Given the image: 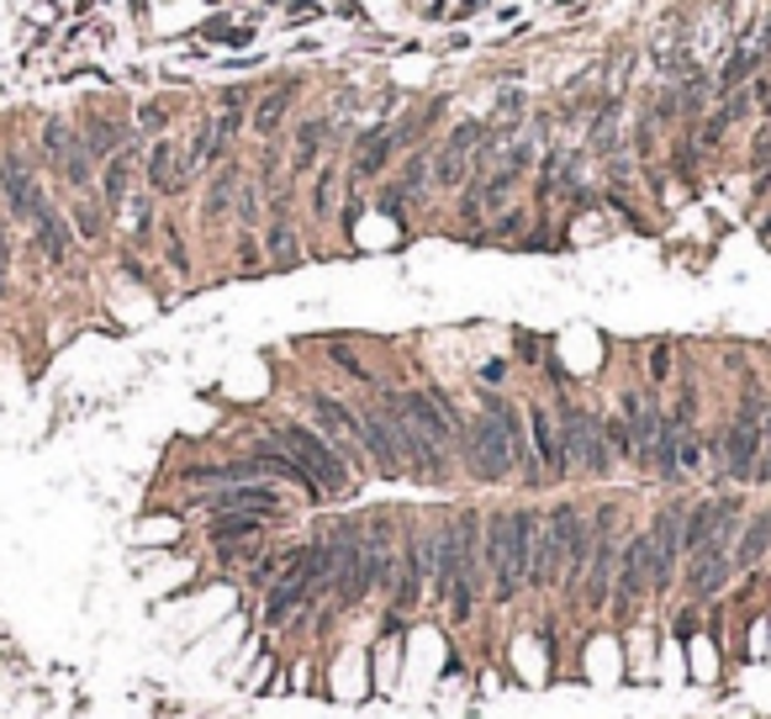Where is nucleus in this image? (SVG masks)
<instances>
[{
	"mask_svg": "<svg viewBox=\"0 0 771 719\" xmlns=\"http://www.w3.org/2000/svg\"><path fill=\"white\" fill-rule=\"evenodd\" d=\"M544 524V509H497L486 513L481 529V561H486V598L507 608L529 593V571H534V539Z\"/></svg>",
	"mask_w": 771,
	"mask_h": 719,
	"instance_id": "nucleus-1",
	"label": "nucleus"
},
{
	"mask_svg": "<svg viewBox=\"0 0 771 719\" xmlns=\"http://www.w3.org/2000/svg\"><path fill=\"white\" fill-rule=\"evenodd\" d=\"M275 445L291 449V460H297L301 471L323 487V498H344V492H355V471H349V460L327 445L312 423H275Z\"/></svg>",
	"mask_w": 771,
	"mask_h": 719,
	"instance_id": "nucleus-2",
	"label": "nucleus"
},
{
	"mask_svg": "<svg viewBox=\"0 0 771 719\" xmlns=\"http://www.w3.org/2000/svg\"><path fill=\"white\" fill-rule=\"evenodd\" d=\"M561 445H565V466L571 477H592L608 481L613 477V449H608V434H602V419L582 402H565L561 408Z\"/></svg>",
	"mask_w": 771,
	"mask_h": 719,
	"instance_id": "nucleus-3",
	"label": "nucleus"
},
{
	"mask_svg": "<svg viewBox=\"0 0 771 719\" xmlns=\"http://www.w3.org/2000/svg\"><path fill=\"white\" fill-rule=\"evenodd\" d=\"M582 524H587V513L576 509V503H555V509L544 513L539 539H534V571H529V593H550V587H561L565 556H571V539L582 535Z\"/></svg>",
	"mask_w": 771,
	"mask_h": 719,
	"instance_id": "nucleus-4",
	"label": "nucleus"
},
{
	"mask_svg": "<svg viewBox=\"0 0 771 719\" xmlns=\"http://www.w3.org/2000/svg\"><path fill=\"white\" fill-rule=\"evenodd\" d=\"M767 434H771V423H767L761 397L745 391L740 413L729 419L724 440H718V471H724L729 481H750L756 477V455H761V445H767Z\"/></svg>",
	"mask_w": 771,
	"mask_h": 719,
	"instance_id": "nucleus-5",
	"label": "nucleus"
},
{
	"mask_svg": "<svg viewBox=\"0 0 771 719\" xmlns=\"http://www.w3.org/2000/svg\"><path fill=\"white\" fill-rule=\"evenodd\" d=\"M735 539H740V518H729L718 535L687 556V571H682V593L692 603H709L718 598L729 582H735Z\"/></svg>",
	"mask_w": 771,
	"mask_h": 719,
	"instance_id": "nucleus-6",
	"label": "nucleus"
},
{
	"mask_svg": "<svg viewBox=\"0 0 771 719\" xmlns=\"http://www.w3.org/2000/svg\"><path fill=\"white\" fill-rule=\"evenodd\" d=\"M651 603V535L645 529H629L619 545V577H613V603L608 614L629 625L640 608Z\"/></svg>",
	"mask_w": 771,
	"mask_h": 719,
	"instance_id": "nucleus-7",
	"label": "nucleus"
},
{
	"mask_svg": "<svg viewBox=\"0 0 771 719\" xmlns=\"http://www.w3.org/2000/svg\"><path fill=\"white\" fill-rule=\"evenodd\" d=\"M460 460H465V471L475 481H486V487H497L518 471V460H513V449H507V434L497 429V419L481 408L471 423H465V440H460Z\"/></svg>",
	"mask_w": 771,
	"mask_h": 719,
	"instance_id": "nucleus-8",
	"label": "nucleus"
},
{
	"mask_svg": "<svg viewBox=\"0 0 771 719\" xmlns=\"http://www.w3.org/2000/svg\"><path fill=\"white\" fill-rule=\"evenodd\" d=\"M613 524H619V509H602L592 518V561H587V577H582V608L587 614H608V603H613V577H619V545L623 535H613Z\"/></svg>",
	"mask_w": 771,
	"mask_h": 719,
	"instance_id": "nucleus-9",
	"label": "nucleus"
},
{
	"mask_svg": "<svg viewBox=\"0 0 771 719\" xmlns=\"http://www.w3.org/2000/svg\"><path fill=\"white\" fill-rule=\"evenodd\" d=\"M423 598H428V567H423V529H413L407 539H396V571H391V587H386V603H391L386 629H402V619Z\"/></svg>",
	"mask_w": 771,
	"mask_h": 719,
	"instance_id": "nucleus-10",
	"label": "nucleus"
},
{
	"mask_svg": "<svg viewBox=\"0 0 771 719\" xmlns=\"http://www.w3.org/2000/svg\"><path fill=\"white\" fill-rule=\"evenodd\" d=\"M682 503H666L651 518V598H666L677 587V571H682Z\"/></svg>",
	"mask_w": 771,
	"mask_h": 719,
	"instance_id": "nucleus-11",
	"label": "nucleus"
},
{
	"mask_svg": "<svg viewBox=\"0 0 771 719\" xmlns=\"http://www.w3.org/2000/svg\"><path fill=\"white\" fill-rule=\"evenodd\" d=\"M359 449L381 477H407V455H402V440H396V423L386 413V402L359 408Z\"/></svg>",
	"mask_w": 771,
	"mask_h": 719,
	"instance_id": "nucleus-12",
	"label": "nucleus"
},
{
	"mask_svg": "<svg viewBox=\"0 0 771 719\" xmlns=\"http://www.w3.org/2000/svg\"><path fill=\"white\" fill-rule=\"evenodd\" d=\"M202 513L217 518V513H275V518H286V498H280V487L275 481H233V487H211L207 498H202Z\"/></svg>",
	"mask_w": 771,
	"mask_h": 719,
	"instance_id": "nucleus-13",
	"label": "nucleus"
},
{
	"mask_svg": "<svg viewBox=\"0 0 771 719\" xmlns=\"http://www.w3.org/2000/svg\"><path fill=\"white\" fill-rule=\"evenodd\" d=\"M307 408H312V419H318V434H323L344 460H359V455H365V449H359V408H349L344 397H327V391H312Z\"/></svg>",
	"mask_w": 771,
	"mask_h": 719,
	"instance_id": "nucleus-14",
	"label": "nucleus"
},
{
	"mask_svg": "<svg viewBox=\"0 0 771 719\" xmlns=\"http://www.w3.org/2000/svg\"><path fill=\"white\" fill-rule=\"evenodd\" d=\"M523 423H529V449H534V466L544 481H565L571 466H565V445H561V423L544 402H529L523 408Z\"/></svg>",
	"mask_w": 771,
	"mask_h": 719,
	"instance_id": "nucleus-15",
	"label": "nucleus"
},
{
	"mask_svg": "<svg viewBox=\"0 0 771 719\" xmlns=\"http://www.w3.org/2000/svg\"><path fill=\"white\" fill-rule=\"evenodd\" d=\"M0 196H5V217H22V222H32L37 212L48 207L43 202V185L22 164H0Z\"/></svg>",
	"mask_w": 771,
	"mask_h": 719,
	"instance_id": "nucleus-16",
	"label": "nucleus"
},
{
	"mask_svg": "<svg viewBox=\"0 0 771 719\" xmlns=\"http://www.w3.org/2000/svg\"><path fill=\"white\" fill-rule=\"evenodd\" d=\"M269 524H280L275 513H217L207 518V539L211 545H243V539H265Z\"/></svg>",
	"mask_w": 771,
	"mask_h": 719,
	"instance_id": "nucleus-17",
	"label": "nucleus"
},
{
	"mask_svg": "<svg viewBox=\"0 0 771 719\" xmlns=\"http://www.w3.org/2000/svg\"><path fill=\"white\" fill-rule=\"evenodd\" d=\"M143 170H149V191H153V196H170V191H180V185L191 180V170H185V159L175 153L170 138H159V144H153Z\"/></svg>",
	"mask_w": 771,
	"mask_h": 719,
	"instance_id": "nucleus-18",
	"label": "nucleus"
},
{
	"mask_svg": "<svg viewBox=\"0 0 771 719\" xmlns=\"http://www.w3.org/2000/svg\"><path fill=\"white\" fill-rule=\"evenodd\" d=\"M475 138H481V127H471V122L449 133V144L439 149V159H434V180H439V185H449V191H454V185L465 180V153L475 149Z\"/></svg>",
	"mask_w": 771,
	"mask_h": 719,
	"instance_id": "nucleus-19",
	"label": "nucleus"
},
{
	"mask_svg": "<svg viewBox=\"0 0 771 719\" xmlns=\"http://www.w3.org/2000/svg\"><path fill=\"white\" fill-rule=\"evenodd\" d=\"M771 556V509L756 513L750 524H740V539H735V571H756Z\"/></svg>",
	"mask_w": 771,
	"mask_h": 719,
	"instance_id": "nucleus-20",
	"label": "nucleus"
},
{
	"mask_svg": "<svg viewBox=\"0 0 771 719\" xmlns=\"http://www.w3.org/2000/svg\"><path fill=\"white\" fill-rule=\"evenodd\" d=\"M32 239H37V249H43L48 265H64V260H69V222H64L54 207H43L32 217Z\"/></svg>",
	"mask_w": 771,
	"mask_h": 719,
	"instance_id": "nucleus-21",
	"label": "nucleus"
},
{
	"mask_svg": "<svg viewBox=\"0 0 771 719\" xmlns=\"http://www.w3.org/2000/svg\"><path fill=\"white\" fill-rule=\"evenodd\" d=\"M133 170H138V159L122 149L106 159V175H101V202H106V212H122L127 207V191H133Z\"/></svg>",
	"mask_w": 771,
	"mask_h": 719,
	"instance_id": "nucleus-22",
	"label": "nucleus"
},
{
	"mask_svg": "<svg viewBox=\"0 0 771 719\" xmlns=\"http://www.w3.org/2000/svg\"><path fill=\"white\" fill-rule=\"evenodd\" d=\"M269 265H280V270L301 265V243H297V228H291L286 207H275V222H269Z\"/></svg>",
	"mask_w": 771,
	"mask_h": 719,
	"instance_id": "nucleus-23",
	"label": "nucleus"
},
{
	"mask_svg": "<svg viewBox=\"0 0 771 719\" xmlns=\"http://www.w3.org/2000/svg\"><path fill=\"white\" fill-rule=\"evenodd\" d=\"M238 185H243V170H233V164H228V170H217V175H211V185H207V222H217V217H228V212H233V191Z\"/></svg>",
	"mask_w": 771,
	"mask_h": 719,
	"instance_id": "nucleus-24",
	"label": "nucleus"
},
{
	"mask_svg": "<svg viewBox=\"0 0 771 719\" xmlns=\"http://www.w3.org/2000/svg\"><path fill=\"white\" fill-rule=\"evenodd\" d=\"M391 164V138L386 133H365L359 138V159H355V180H376Z\"/></svg>",
	"mask_w": 771,
	"mask_h": 719,
	"instance_id": "nucleus-25",
	"label": "nucleus"
},
{
	"mask_svg": "<svg viewBox=\"0 0 771 719\" xmlns=\"http://www.w3.org/2000/svg\"><path fill=\"white\" fill-rule=\"evenodd\" d=\"M291 101H297V85H280V90H269L265 101H260V106H254V133H260V138H269V133H275V127H280V117H286V112H291Z\"/></svg>",
	"mask_w": 771,
	"mask_h": 719,
	"instance_id": "nucleus-26",
	"label": "nucleus"
},
{
	"mask_svg": "<svg viewBox=\"0 0 771 719\" xmlns=\"http://www.w3.org/2000/svg\"><path fill=\"white\" fill-rule=\"evenodd\" d=\"M106 217H112V212H106V202H101V196H80V202H74V233H80V239H106Z\"/></svg>",
	"mask_w": 771,
	"mask_h": 719,
	"instance_id": "nucleus-27",
	"label": "nucleus"
},
{
	"mask_svg": "<svg viewBox=\"0 0 771 719\" xmlns=\"http://www.w3.org/2000/svg\"><path fill=\"white\" fill-rule=\"evenodd\" d=\"M59 170H64V180H69L74 191H85V185H90V149H85V138H74V144L64 149Z\"/></svg>",
	"mask_w": 771,
	"mask_h": 719,
	"instance_id": "nucleus-28",
	"label": "nucleus"
},
{
	"mask_svg": "<svg viewBox=\"0 0 771 719\" xmlns=\"http://www.w3.org/2000/svg\"><path fill=\"white\" fill-rule=\"evenodd\" d=\"M318 149H323V122H307V127H301V138H297V159H291V164H297V175L318 164Z\"/></svg>",
	"mask_w": 771,
	"mask_h": 719,
	"instance_id": "nucleus-29",
	"label": "nucleus"
},
{
	"mask_svg": "<svg viewBox=\"0 0 771 719\" xmlns=\"http://www.w3.org/2000/svg\"><path fill=\"white\" fill-rule=\"evenodd\" d=\"M602 434H608V449H613V460H634V434H629V423H623V413H613V419H602Z\"/></svg>",
	"mask_w": 771,
	"mask_h": 719,
	"instance_id": "nucleus-30",
	"label": "nucleus"
},
{
	"mask_svg": "<svg viewBox=\"0 0 771 719\" xmlns=\"http://www.w3.org/2000/svg\"><path fill=\"white\" fill-rule=\"evenodd\" d=\"M333 196H338V170L327 164V170H318V185H312V212L333 217Z\"/></svg>",
	"mask_w": 771,
	"mask_h": 719,
	"instance_id": "nucleus-31",
	"label": "nucleus"
},
{
	"mask_svg": "<svg viewBox=\"0 0 771 719\" xmlns=\"http://www.w3.org/2000/svg\"><path fill=\"white\" fill-rule=\"evenodd\" d=\"M117 144H122V127H117V122H95V127L85 133V149L90 153H112Z\"/></svg>",
	"mask_w": 771,
	"mask_h": 719,
	"instance_id": "nucleus-32",
	"label": "nucleus"
},
{
	"mask_svg": "<svg viewBox=\"0 0 771 719\" xmlns=\"http://www.w3.org/2000/svg\"><path fill=\"white\" fill-rule=\"evenodd\" d=\"M327 360H333V365H344V370H349L355 381H370V370H365V365L355 360V350H344V344H327Z\"/></svg>",
	"mask_w": 771,
	"mask_h": 719,
	"instance_id": "nucleus-33",
	"label": "nucleus"
},
{
	"mask_svg": "<svg viewBox=\"0 0 771 719\" xmlns=\"http://www.w3.org/2000/svg\"><path fill=\"white\" fill-rule=\"evenodd\" d=\"M756 59H761V54H756V48H745L740 59L729 64V69H724V90H735L745 80V75H750V69H756Z\"/></svg>",
	"mask_w": 771,
	"mask_h": 719,
	"instance_id": "nucleus-34",
	"label": "nucleus"
},
{
	"mask_svg": "<svg viewBox=\"0 0 771 719\" xmlns=\"http://www.w3.org/2000/svg\"><path fill=\"white\" fill-rule=\"evenodd\" d=\"M238 222H243V228H254V222H260V196H254L249 185L238 191Z\"/></svg>",
	"mask_w": 771,
	"mask_h": 719,
	"instance_id": "nucleus-35",
	"label": "nucleus"
},
{
	"mask_svg": "<svg viewBox=\"0 0 771 719\" xmlns=\"http://www.w3.org/2000/svg\"><path fill=\"white\" fill-rule=\"evenodd\" d=\"M671 376V344H655L651 350V381H666Z\"/></svg>",
	"mask_w": 771,
	"mask_h": 719,
	"instance_id": "nucleus-36",
	"label": "nucleus"
},
{
	"mask_svg": "<svg viewBox=\"0 0 771 719\" xmlns=\"http://www.w3.org/2000/svg\"><path fill=\"white\" fill-rule=\"evenodd\" d=\"M164 122H170V112H164V106H159V101H149V106H143V112H138V127H143V133H159V127H164Z\"/></svg>",
	"mask_w": 771,
	"mask_h": 719,
	"instance_id": "nucleus-37",
	"label": "nucleus"
},
{
	"mask_svg": "<svg viewBox=\"0 0 771 719\" xmlns=\"http://www.w3.org/2000/svg\"><path fill=\"white\" fill-rule=\"evenodd\" d=\"M149 222H153V212H149V196H138V202H133V233H138V239H143V233H149Z\"/></svg>",
	"mask_w": 771,
	"mask_h": 719,
	"instance_id": "nucleus-38",
	"label": "nucleus"
},
{
	"mask_svg": "<svg viewBox=\"0 0 771 719\" xmlns=\"http://www.w3.org/2000/svg\"><path fill=\"white\" fill-rule=\"evenodd\" d=\"M164 254H170V265H175L180 275H185V270H191V260H185V243H180L175 233H170V243H164Z\"/></svg>",
	"mask_w": 771,
	"mask_h": 719,
	"instance_id": "nucleus-39",
	"label": "nucleus"
},
{
	"mask_svg": "<svg viewBox=\"0 0 771 719\" xmlns=\"http://www.w3.org/2000/svg\"><path fill=\"white\" fill-rule=\"evenodd\" d=\"M481 381H492V387L507 381V360H486V365H481Z\"/></svg>",
	"mask_w": 771,
	"mask_h": 719,
	"instance_id": "nucleus-40",
	"label": "nucleus"
},
{
	"mask_svg": "<svg viewBox=\"0 0 771 719\" xmlns=\"http://www.w3.org/2000/svg\"><path fill=\"white\" fill-rule=\"evenodd\" d=\"M5 275H11V239H5V228H0V297H5Z\"/></svg>",
	"mask_w": 771,
	"mask_h": 719,
	"instance_id": "nucleus-41",
	"label": "nucleus"
},
{
	"mask_svg": "<svg viewBox=\"0 0 771 719\" xmlns=\"http://www.w3.org/2000/svg\"><path fill=\"white\" fill-rule=\"evenodd\" d=\"M523 228V212H507L503 222H497V239H507V233H518Z\"/></svg>",
	"mask_w": 771,
	"mask_h": 719,
	"instance_id": "nucleus-42",
	"label": "nucleus"
},
{
	"mask_svg": "<svg viewBox=\"0 0 771 719\" xmlns=\"http://www.w3.org/2000/svg\"><path fill=\"white\" fill-rule=\"evenodd\" d=\"M518 355H523V360H534V355H539V344L529 339V333H518Z\"/></svg>",
	"mask_w": 771,
	"mask_h": 719,
	"instance_id": "nucleus-43",
	"label": "nucleus"
},
{
	"mask_svg": "<svg viewBox=\"0 0 771 719\" xmlns=\"http://www.w3.org/2000/svg\"><path fill=\"white\" fill-rule=\"evenodd\" d=\"M481 5H486V0H460V11H481Z\"/></svg>",
	"mask_w": 771,
	"mask_h": 719,
	"instance_id": "nucleus-44",
	"label": "nucleus"
},
{
	"mask_svg": "<svg viewBox=\"0 0 771 719\" xmlns=\"http://www.w3.org/2000/svg\"><path fill=\"white\" fill-rule=\"evenodd\" d=\"M767 112H771V95H767Z\"/></svg>",
	"mask_w": 771,
	"mask_h": 719,
	"instance_id": "nucleus-45",
	"label": "nucleus"
}]
</instances>
